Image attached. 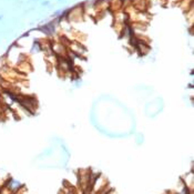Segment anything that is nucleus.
<instances>
[{"label":"nucleus","instance_id":"nucleus-1","mask_svg":"<svg viewBox=\"0 0 194 194\" xmlns=\"http://www.w3.org/2000/svg\"><path fill=\"white\" fill-rule=\"evenodd\" d=\"M83 13H84V10L81 5L73 7V8H70L69 12H68V18L67 20H72V21H79L81 20L83 17Z\"/></svg>","mask_w":194,"mask_h":194},{"label":"nucleus","instance_id":"nucleus-2","mask_svg":"<svg viewBox=\"0 0 194 194\" xmlns=\"http://www.w3.org/2000/svg\"><path fill=\"white\" fill-rule=\"evenodd\" d=\"M5 186L9 190L11 193H15V192L19 191V190L22 187V184H21L19 181L15 180V179H9V180L7 181V183L5 184Z\"/></svg>","mask_w":194,"mask_h":194},{"label":"nucleus","instance_id":"nucleus-3","mask_svg":"<svg viewBox=\"0 0 194 194\" xmlns=\"http://www.w3.org/2000/svg\"><path fill=\"white\" fill-rule=\"evenodd\" d=\"M49 3H50V2H49L48 0H46V1H42V3H41V5H42V6H48Z\"/></svg>","mask_w":194,"mask_h":194},{"label":"nucleus","instance_id":"nucleus-4","mask_svg":"<svg viewBox=\"0 0 194 194\" xmlns=\"http://www.w3.org/2000/svg\"><path fill=\"white\" fill-rule=\"evenodd\" d=\"M2 18H3V17H2V16H0V21H1V20H2Z\"/></svg>","mask_w":194,"mask_h":194},{"label":"nucleus","instance_id":"nucleus-5","mask_svg":"<svg viewBox=\"0 0 194 194\" xmlns=\"http://www.w3.org/2000/svg\"><path fill=\"white\" fill-rule=\"evenodd\" d=\"M59 1H60V0H59Z\"/></svg>","mask_w":194,"mask_h":194}]
</instances>
